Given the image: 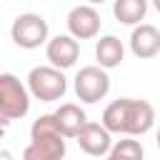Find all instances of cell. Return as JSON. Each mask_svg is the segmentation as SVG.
Returning a JSON list of instances; mask_svg holds the SVG:
<instances>
[{"label": "cell", "mask_w": 160, "mask_h": 160, "mask_svg": "<svg viewBox=\"0 0 160 160\" xmlns=\"http://www.w3.org/2000/svg\"><path fill=\"white\" fill-rule=\"evenodd\" d=\"M10 38L22 50H35L48 45V20L38 12H20L10 25Z\"/></svg>", "instance_id": "cell-5"}, {"label": "cell", "mask_w": 160, "mask_h": 160, "mask_svg": "<svg viewBox=\"0 0 160 160\" xmlns=\"http://www.w3.org/2000/svg\"><path fill=\"white\" fill-rule=\"evenodd\" d=\"M52 115L58 120V128H60L62 138H78L80 130L90 122L88 115H85V110L80 105H75V102H62Z\"/></svg>", "instance_id": "cell-11"}, {"label": "cell", "mask_w": 160, "mask_h": 160, "mask_svg": "<svg viewBox=\"0 0 160 160\" xmlns=\"http://www.w3.org/2000/svg\"><path fill=\"white\" fill-rule=\"evenodd\" d=\"M145 150L140 145V140L135 138H122L118 142H112L110 152L105 155V160H142Z\"/></svg>", "instance_id": "cell-14"}, {"label": "cell", "mask_w": 160, "mask_h": 160, "mask_svg": "<svg viewBox=\"0 0 160 160\" xmlns=\"http://www.w3.org/2000/svg\"><path fill=\"white\" fill-rule=\"evenodd\" d=\"M145 12H148V0H115L112 2V15L122 25L138 28V22L145 20Z\"/></svg>", "instance_id": "cell-13"}, {"label": "cell", "mask_w": 160, "mask_h": 160, "mask_svg": "<svg viewBox=\"0 0 160 160\" xmlns=\"http://www.w3.org/2000/svg\"><path fill=\"white\" fill-rule=\"evenodd\" d=\"M155 125V108L140 98H118L102 110V128L112 135L138 138Z\"/></svg>", "instance_id": "cell-1"}, {"label": "cell", "mask_w": 160, "mask_h": 160, "mask_svg": "<svg viewBox=\"0 0 160 160\" xmlns=\"http://www.w3.org/2000/svg\"><path fill=\"white\" fill-rule=\"evenodd\" d=\"M68 30L75 40H90L100 32V12L92 5H75L68 12Z\"/></svg>", "instance_id": "cell-7"}, {"label": "cell", "mask_w": 160, "mask_h": 160, "mask_svg": "<svg viewBox=\"0 0 160 160\" xmlns=\"http://www.w3.org/2000/svg\"><path fill=\"white\" fill-rule=\"evenodd\" d=\"M30 110V90L12 72H0V115L20 120Z\"/></svg>", "instance_id": "cell-4"}, {"label": "cell", "mask_w": 160, "mask_h": 160, "mask_svg": "<svg viewBox=\"0 0 160 160\" xmlns=\"http://www.w3.org/2000/svg\"><path fill=\"white\" fill-rule=\"evenodd\" d=\"M125 58V48H122V40L115 38V35H102L98 42H95V60H98V68L102 70H110V68H118Z\"/></svg>", "instance_id": "cell-12"}, {"label": "cell", "mask_w": 160, "mask_h": 160, "mask_svg": "<svg viewBox=\"0 0 160 160\" xmlns=\"http://www.w3.org/2000/svg\"><path fill=\"white\" fill-rule=\"evenodd\" d=\"M152 5H155V10H158V12H160V0H155V2H152Z\"/></svg>", "instance_id": "cell-16"}, {"label": "cell", "mask_w": 160, "mask_h": 160, "mask_svg": "<svg viewBox=\"0 0 160 160\" xmlns=\"http://www.w3.org/2000/svg\"><path fill=\"white\" fill-rule=\"evenodd\" d=\"M28 90L40 102H55L68 92V78L52 65H38L28 72Z\"/></svg>", "instance_id": "cell-3"}, {"label": "cell", "mask_w": 160, "mask_h": 160, "mask_svg": "<svg viewBox=\"0 0 160 160\" xmlns=\"http://www.w3.org/2000/svg\"><path fill=\"white\" fill-rule=\"evenodd\" d=\"M45 55H48V60H50L52 68L68 70V68H72V65L78 62V58H80V42H78L72 35H55V38L48 40Z\"/></svg>", "instance_id": "cell-8"}, {"label": "cell", "mask_w": 160, "mask_h": 160, "mask_svg": "<svg viewBox=\"0 0 160 160\" xmlns=\"http://www.w3.org/2000/svg\"><path fill=\"white\" fill-rule=\"evenodd\" d=\"M75 140H78L80 150H82L85 155H90V158H102V155H108L110 148H112V138H110V132L102 128V122H88Z\"/></svg>", "instance_id": "cell-9"}, {"label": "cell", "mask_w": 160, "mask_h": 160, "mask_svg": "<svg viewBox=\"0 0 160 160\" xmlns=\"http://www.w3.org/2000/svg\"><path fill=\"white\" fill-rule=\"evenodd\" d=\"M130 50L140 60H150L160 52V30L150 22H140L130 32Z\"/></svg>", "instance_id": "cell-10"}, {"label": "cell", "mask_w": 160, "mask_h": 160, "mask_svg": "<svg viewBox=\"0 0 160 160\" xmlns=\"http://www.w3.org/2000/svg\"><path fill=\"white\" fill-rule=\"evenodd\" d=\"M155 142H158V148H160V130H158V135H155Z\"/></svg>", "instance_id": "cell-17"}, {"label": "cell", "mask_w": 160, "mask_h": 160, "mask_svg": "<svg viewBox=\"0 0 160 160\" xmlns=\"http://www.w3.org/2000/svg\"><path fill=\"white\" fill-rule=\"evenodd\" d=\"M72 88H75L78 100L92 105V102H100L110 92V75H108V70H102L98 65H85L75 72Z\"/></svg>", "instance_id": "cell-6"}, {"label": "cell", "mask_w": 160, "mask_h": 160, "mask_svg": "<svg viewBox=\"0 0 160 160\" xmlns=\"http://www.w3.org/2000/svg\"><path fill=\"white\" fill-rule=\"evenodd\" d=\"M8 122H10V120H8V118H2V115H0V138H2V135H5V130H8Z\"/></svg>", "instance_id": "cell-15"}, {"label": "cell", "mask_w": 160, "mask_h": 160, "mask_svg": "<svg viewBox=\"0 0 160 160\" xmlns=\"http://www.w3.org/2000/svg\"><path fill=\"white\" fill-rule=\"evenodd\" d=\"M65 138L58 128L55 115H40L30 128V145L22 150V160H62Z\"/></svg>", "instance_id": "cell-2"}]
</instances>
